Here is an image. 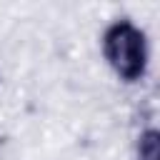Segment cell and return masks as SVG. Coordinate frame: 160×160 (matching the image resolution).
Listing matches in <instances>:
<instances>
[{
    "instance_id": "obj_1",
    "label": "cell",
    "mask_w": 160,
    "mask_h": 160,
    "mask_svg": "<svg viewBox=\"0 0 160 160\" xmlns=\"http://www.w3.org/2000/svg\"><path fill=\"white\" fill-rule=\"evenodd\" d=\"M105 48H108V58L115 65V70L128 78L135 80L142 72L145 65V45H142V32L135 30L130 22H120L115 25L108 38H105Z\"/></svg>"
}]
</instances>
